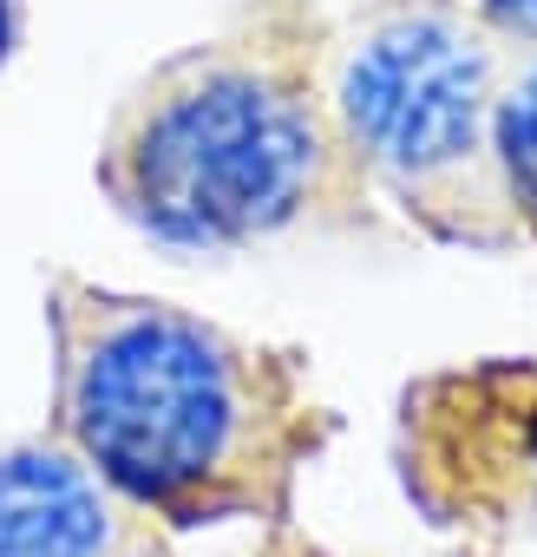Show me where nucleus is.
I'll use <instances>...</instances> for the list:
<instances>
[{
    "label": "nucleus",
    "mask_w": 537,
    "mask_h": 557,
    "mask_svg": "<svg viewBox=\"0 0 537 557\" xmlns=\"http://www.w3.org/2000/svg\"><path fill=\"white\" fill-rule=\"evenodd\" d=\"M99 190L164 249H249L367 197L328 112L322 47L255 21L151 66L105 125Z\"/></svg>",
    "instance_id": "nucleus-2"
},
{
    "label": "nucleus",
    "mask_w": 537,
    "mask_h": 557,
    "mask_svg": "<svg viewBox=\"0 0 537 557\" xmlns=\"http://www.w3.org/2000/svg\"><path fill=\"white\" fill-rule=\"evenodd\" d=\"M14 34H21V0H0V60H8Z\"/></svg>",
    "instance_id": "nucleus-7"
},
{
    "label": "nucleus",
    "mask_w": 537,
    "mask_h": 557,
    "mask_svg": "<svg viewBox=\"0 0 537 557\" xmlns=\"http://www.w3.org/2000/svg\"><path fill=\"white\" fill-rule=\"evenodd\" d=\"M498 164H504L511 223L524 243H537V47L511 53V79L498 106Z\"/></svg>",
    "instance_id": "nucleus-5"
},
{
    "label": "nucleus",
    "mask_w": 537,
    "mask_h": 557,
    "mask_svg": "<svg viewBox=\"0 0 537 557\" xmlns=\"http://www.w3.org/2000/svg\"><path fill=\"white\" fill-rule=\"evenodd\" d=\"M472 8H478L511 47H537V0H472Z\"/></svg>",
    "instance_id": "nucleus-6"
},
{
    "label": "nucleus",
    "mask_w": 537,
    "mask_h": 557,
    "mask_svg": "<svg viewBox=\"0 0 537 557\" xmlns=\"http://www.w3.org/2000/svg\"><path fill=\"white\" fill-rule=\"evenodd\" d=\"M0 557H171L164 524L125 505L53 433L0 446Z\"/></svg>",
    "instance_id": "nucleus-4"
},
{
    "label": "nucleus",
    "mask_w": 537,
    "mask_h": 557,
    "mask_svg": "<svg viewBox=\"0 0 537 557\" xmlns=\"http://www.w3.org/2000/svg\"><path fill=\"white\" fill-rule=\"evenodd\" d=\"M511 53L472 0H361V14L322 40L348 164L446 243H517L498 164Z\"/></svg>",
    "instance_id": "nucleus-3"
},
{
    "label": "nucleus",
    "mask_w": 537,
    "mask_h": 557,
    "mask_svg": "<svg viewBox=\"0 0 537 557\" xmlns=\"http://www.w3.org/2000/svg\"><path fill=\"white\" fill-rule=\"evenodd\" d=\"M47 433L164 531L276 518L315 446V407L268 355L177 302L60 275L47 296Z\"/></svg>",
    "instance_id": "nucleus-1"
}]
</instances>
